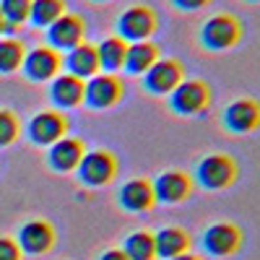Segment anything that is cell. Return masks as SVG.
<instances>
[{"label":"cell","instance_id":"obj_3","mask_svg":"<svg viewBox=\"0 0 260 260\" xmlns=\"http://www.w3.org/2000/svg\"><path fill=\"white\" fill-rule=\"evenodd\" d=\"M211 104V89L206 81L198 78H185L175 91L169 94V107L172 112L180 115V117H192V115H201L208 110Z\"/></svg>","mask_w":260,"mask_h":260},{"label":"cell","instance_id":"obj_22","mask_svg":"<svg viewBox=\"0 0 260 260\" xmlns=\"http://www.w3.org/2000/svg\"><path fill=\"white\" fill-rule=\"evenodd\" d=\"M122 252L127 260H156V242L151 232H133L125 237Z\"/></svg>","mask_w":260,"mask_h":260},{"label":"cell","instance_id":"obj_26","mask_svg":"<svg viewBox=\"0 0 260 260\" xmlns=\"http://www.w3.org/2000/svg\"><path fill=\"white\" fill-rule=\"evenodd\" d=\"M18 133V122L11 112H0V146H8Z\"/></svg>","mask_w":260,"mask_h":260},{"label":"cell","instance_id":"obj_5","mask_svg":"<svg viewBox=\"0 0 260 260\" xmlns=\"http://www.w3.org/2000/svg\"><path fill=\"white\" fill-rule=\"evenodd\" d=\"M185 81V68L180 60L159 57L151 68L143 73V89L154 96H167Z\"/></svg>","mask_w":260,"mask_h":260},{"label":"cell","instance_id":"obj_23","mask_svg":"<svg viewBox=\"0 0 260 260\" xmlns=\"http://www.w3.org/2000/svg\"><path fill=\"white\" fill-rule=\"evenodd\" d=\"M68 13L65 11V0H31V11H29V21L37 29H47L50 24Z\"/></svg>","mask_w":260,"mask_h":260},{"label":"cell","instance_id":"obj_31","mask_svg":"<svg viewBox=\"0 0 260 260\" xmlns=\"http://www.w3.org/2000/svg\"><path fill=\"white\" fill-rule=\"evenodd\" d=\"M172 260H198V257H195V255H187V252H185V255H177V257H172Z\"/></svg>","mask_w":260,"mask_h":260},{"label":"cell","instance_id":"obj_27","mask_svg":"<svg viewBox=\"0 0 260 260\" xmlns=\"http://www.w3.org/2000/svg\"><path fill=\"white\" fill-rule=\"evenodd\" d=\"M0 260H21V247L13 240L0 237Z\"/></svg>","mask_w":260,"mask_h":260},{"label":"cell","instance_id":"obj_7","mask_svg":"<svg viewBox=\"0 0 260 260\" xmlns=\"http://www.w3.org/2000/svg\"><path fill=\"white\" fill-rule=\"evenodd\" d=\"M122 99V83L115 73H96L83 81V102L91 110H110Z\"/></svg>","mask_w":260,"mask_h":260},{"label":"cell","instance_id":"obj_28","mask_svg":"<svg viewBox=\"0 0 260 260\" xmlns=\"http://www.w3.org/2000/svg\"><path fill=\"white\" fill-rule=\"evenodd\" d=\"M172 6H175L177 11L192 13V11H201V8L211 6V0H172Z\"/></svg>","mask_w":260,"mask_h":260},{"label":"cell","instance_id":"obj_14","mask_svg":"<svg viewBox=\"0 0 260 260\" xmlns=\"http://www.w3.org/2000/svg\"><path fill=\"white\" fill-rule=\"evenodd\" d=\"M62 65L65 71H68V76L73 78H91L99 73V57H96V45H89V42H81L78 47L68 50L62 57Z\"/></svg>","mask_w":260,"mask_h":260},{"label":"cell","instance_id":"obj_33","mask_svg":"<svg viewBox=\"0 0 260 260\" xmlns=\"http://www.w3.org/2000/svg\"><path fill=\"white\" fill-rule=\"evenodd\" d=\"M245 3H260V0H245Z\"/></svg>","mask_w":260,"mask_h":260},{"label":"cell","instance_id":"obj_12","mask_svg":"<svg viewBox=\"0 0 260 260\" xmlns=\"http://www.w3.org/2000/svg\"><path fill=\"white\" fill-rule=\"evenodd\" d=\"M221 122L229 133H237V136L252 133V130L260 127V104L255 99H237L224 110Z\"/></svg>","mask_w":260,"mask_h":260},{"label":"cell","instance_id":"obj_11","mask_svg":"<svg viewBox=\"0 0 260 260\" xmlns=\"http://www.w3.org/2000/svg\"><path fill=\"white\" fill-rule=\"evenodd\" d=\"M240 245H242V232L234 224L219 221L203 232V250L213 257H229L240 250Z\"/></svg>","mask_w":260,"mask_h":260},{"label":"cell","instance_id":"obj_17","mask_svg":"<svg viewBox=\"0 0 260 260\" xmlns=\"http://www.w3.org/2000/svg\"><path fill=\"white\" fill-rule=\"evenodd\" d=\"M50 99L57 110H73V107L83 104V81L68 73L55 76L50 86Z\"/></svg>","mask_w":260,"mask_h":260},{"label":"cell","instance_id":"obj_18","mask_svg":"<svg viewBox=\"0 0 260 260\" xmlns=\"http://www.w3.org/2000/svg\"><path fill=\"white\" fill-rule=\"evenodd\" d=\"M154 187L148 180H130L120 187V206L130 213H143L154 208Z\"/></svg>","mask_w":260,"mask_h":260},{"label":"cell","instance_id":"obj_32","mask_svg":"<svg viewBox=\"0 0 260 260\" xmlns=\"http://www.w3.org/2000/svg\"><path fill=\"white\" fill-rule=\"evenodd\" d=\"M91 3H110V0H91Z\"/></svg>","mask_w":260,"mask_h":260},{"label":"cell","instance_id":"obj_24","mask_svg":"<svg viewBox=\"0 0 260 260\" xmlns=\"http://www.w3.org/2000/svg\"><path fill=\"white\" fill-rule=\"evenodd\" d=\"M24 45L18 39H0V73H13L24 62Z\"/></svg>","mask_w":260,"mask_h":260},{"label":"cell","instance_id":"obj_1","mask_svg":"<svg viewBox=\"0 0 260 260\" xmlns=\"http://www.w3.org/2000/svg\"><path fill=\"white\" fill-rule=\"evenodd\" d=\"M198 39H201V47L208 52H226V50L240 45L242 24L232 13H216L208 21H203Z\"/></svg>","mask_w":260,"mask_h":260},{"label":"cell","instance_id":"obj_9","mask_svg":"<svg viewBox=\"0 0 260 260\" xmlns=\"http://www.w3.org/2000/svg\"><path fill=\"white\" fill-rule=\"evenodd\" d=\"M26 133H29L31 143H37V146H52L55 141L65 138V133H68V120L57 110L39 112L29 120Z\"/></svg>","mask_w":260,"mask_h":260},{"label":"cell","instance_id":"obj_15","mask_svg":"<svg viewBox=\"0 0 260 260\" xmlns=\"http://www.w3.org/2000/svg\"><path fill=\"white\" fill-rule=\"evenodd\" d=\"M55 245V229L47 221H29L18 232V247L29 255H45Z\"/></svg>","mask_w":260,"mask_h":260},{"label":"cell","instance_id":"obj_25","mask_svg":"<svg viewBox=\"0 0 260 260\" xmlns=\"http://www.w3.org/2000/svg\"><path fill=\"white\" fill-rule=\"evenodd\" d=\"M31 0H0V13L6 16L8 26H21L24 21H29Z\"/></svg>","mask_w":260,"mask_h":260},{"label":"cell","instance_id":"obj_13","mask_svg":"<svg viewBox=\"0 0 260 260\" xmlns=\"http://www.w3.org/2000/svg\"><path fill=\"white\" fill-rule=\"evenodd\" d=\"M21 65H24V73H26L29 81L42 83V81H52L60 73L62 57L52 47H37V50L24 55V62H21Z\"/></svg>","mask_w":260,"mask_h":260},{"label":"cell","instance_id":"obj_29","mask_svg":"<svg viewBox=\"0 0 260 260\" xmlns=\"http://www.w3.org/2000/svg\"><path fill=\"white\" fill-rule=\"evenodd\" d=\"M99 260H127V255L122 250H107L99 255Z\"/></svg>","mask_w":260,"mask_h":260},{"label":"cell","instance_id":"obj_10","mask_svg":"<svg viewBox=\"0 0 260 260\" xmlns=\"http://www.w3.org/2000/svg\"><path fill=\"white\" fill-rule=\"evenodd\" d=\"M151 187H154V201L156 203L175 206V203H182V201L190 198L192 180L185 175V172L169 169V172H161V175L151 182Z\"/></svg>","mask_w":260,"mask_h":260},{"label":"cell","instance_id":"obj_2","mask_svg":"<svg viewBox=\"0 0 260 260\" xmlns=\"http://www.w3.org/2000/svg\"><path fill=\"white\" fill-rule=\"evenodd\" d=\"M156 29H159V16L151 6H130L117 18V37L125 39L127 45L151 39Z\"/></svg>","mask_w":260,"mask_h":260},{"label":"cell","instance_id":"obj_19","mask_svg":"<svg viewBox=\"0 0 260 260\" xmlns=\"http://www.w3.org/2000/svg\"><path fill=\"white\" fill-rule=\"evenodd\" d=\"M161 57V50L159 45H154L151 39L146 42H133V45H127V52H125V73L130 76H143L151 65Z\"/></svg>","mask_w":260,"mask_h":260},{"label":"cell","instance_id":"obj_20","mask_svg":"<svg viewBox=\"0 0 260 260\" xmlns=\"http://www.w3.org/2000/svg\"><path fill=\"white\" fill-rule=\"evenodd\" d=\"M154 242H156V257H161V260H172L177 255H185L192 245L190 234L180 226H167V229L156 232Z\"/></svg>","mask_w":260,"mask_h":260},{"label":"cell","instance_id":"obj_6","mask_svg":"<svg viewBox=\"0 0 260 260\" xmlns=\"http://www.w3.org/2000/svg\"><path fill=\"white\" fill-rule=\"evenodd\" d=\"M76 175L89 187H104L117 175V159L110 151H86L83 159L76 167Z\"/></svg>","mask_w":260,"mask_h":260},{"label":"cell","instance_id":"obj_21","mask_svg":"<svg viewBox=\"0 0 260 260\" xmlns=\"http://www.w3.org/2000/svg\"><path fill=\"white\" fill-rule=\"evenodd\" d=\"M125 52H127V42L120 37H107L96 45V57H99V71L104 73H117L125 65Z\"/></svg>","mask_w":260,"mask_h":260},{"label":"cell","instance_id":"obj_30","mask_svg":"<svg viewBox=\"0 0 260 260\" xmlns=\"http://www.w3.org/2000/svg\"><path fill=\"white\" fill-rule=\"evenodd\" d=\"M6 31H13V26H8V21H6V16L0 13V34H6Z\"/></svg>","mask_w":260,"mask_h":260},{"label":"cell","instance_id":"obj_8","mask_svg":"<svg viewBox=\"0 0 260 260\" xmlns=\"http://www.w3.org/2000/svg\"><path fill=\"white\" fill-rule=\"evenodd\" d=\"M86 37V21L76 13H62L55 24L47 26V47H52L55 52H68L73 47H78Z\"/></svg>","mask_w":260,"mask_h":260},{"label":"cell","instance_id":"obj_4","mask_svg":"<svg viewBox=\"0 0 260 260\" xmlns=\"http://www.w3.org/2000/svg\"><path fill=\"white\" fill-rule=\"evenodd\" d=\"M195 180L206 190H226L237 180V164L226 154H208L195 167Z\"/></svg>","mask_w":260,"mask_h":260},{"label":"cell","instance_id":"obj_16","mask_svg":"<svg viewBox=\"0 0 260 260\" xmlns=\"http://www.w3.org/2000/svg\"><path fill=\"white\" fill-rule=\"evenodd\" d=\"M83 154H86V146H83V141H78V138H60V141H55L52 146H50V154H47V161H50V167L55 169V172H73L76 167H78V161L83 159Z\"/></svg>","mask_w":260,"mask_h":260}]
</instances>
